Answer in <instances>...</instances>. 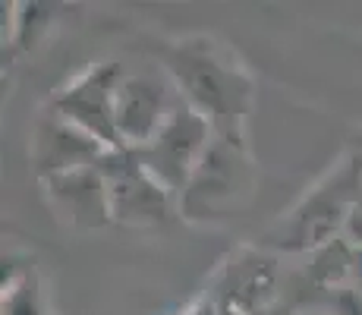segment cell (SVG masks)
I'll return each instance as SVG.
<instances>
[{
    "mask_svg": "<svg viewBox=\"0 0 362 315\" xmlns=\"http://www.w3.org/2000/svg\"><path fill=\"white\" fill-rule=\"evenodd\" d=\"M104 155H107V149L98 139L88 136L82 126L69 123L66 117H60L51 104L41 110L32 126L29 158L38 180L73 173V171H82V167H95Z\"/></svg>",
    "mask_w": 362,
    "mask_h": 315,
    "instance_id": "obj_8",
    "label": "cell"
},
{
    "mask_svg": "<svg viewBox=\"0 0 362 315\" xmlns=\"http://www.w3.org/2000/svg\"><path fill=\"white\" fill-rule=\"evenodd\" d=\"M41 193H45L47 208L54 218L64 221L73 230H101L110 221V202H107V186L104 177L95 167H82L73 173H60V177L38 180Z\"/></svg>",
    "mask_w": 362,
    "mask_h": 315,
    "instance_id": "obj_9",
    "label": "cell"
},
{
    "mask_svg": "<svg viewBox=\"0 0 362 315\" xmlns=\"http://www.w3.org/2000/svg\"><path fill=\"white\" fill-rule=\"evenodd\" d=\"M107 186L110 221L120 227H161L180 212L177 199L151 177L129 149H114L98 161Z\"/></svg>",
    "mask_w": 362,
    "mask_h": 315,
    "instance_id": "obj_5",
    "label": "cell"
},
{
    "mask_svg": "<svg viewBox=\"0 0 362 315\" xmlns=\"http://www.w3.org/2000/svg\"><path fill=\"white\" fill-rule=\"evenodd\" d=\"M161 63L183 104L205 117L218 136H246L255 82L224 41L211 35H189L173 41Z\"/></svg>",
    "mask_w": 362,
    "mask_h": 315,
    "instance_id": "obj_1",
    "label": "cell"
},
{
    "mask_svg": "<svg viewBox=\"0 0 362 315\" xmlns=\"http://www.w3.org/2000/svg\"><path fill=\"white\" fill-rule=\"evenodd\" d=\"M4 315H45V299H41V281L38 271L25 268L19 277L4 281V303H0Z\"/></svg>",
    "mask_w": 362,
    "mask_h": 315,
    "instance_id": "obj_11",
    "label": "cell"
},
{
    "mask_svg": "<svg viewBox=\"0 0 362 315\" xmlns=\"http://www.w3.org/2000/svg\"><path fill=\"white\" fill-rule=\"evenodd\" d=\"M236 284L230 281V290H227V299H230L233 309L240 312H252L255 306H262L264 299L274 293V262L262 256H252L249 262H236L233 265Z\"/></svg>",
    "mask_w": 362,
    "mask_h": 315,
    "instance_id": "obj_10",
    "label": "cell"
},
{
    "mask_svg": "<svg viewBox=\"0 0 362 315\" xmlns=\"http://www.w3.org/2000/svg\"><path fill=\"white\" fill-rule=\"evenodd\" d=\"M211 139H214L211 123L202 114H196L192 108L180 104V110L161 126V132H158L148 145L136 149V158L142 161L145 171H148L180 205V195L186 193L192 173L199 171Z\"/></svg>",
    "mask_w": 362,
    "mask_h": 315,
    "instance_id": "obj_6",
    "label": "cell"
},
{
    "mask_svg": "<svg viewBox=\"0 0 362 315\" xmlns=\"http://www.w3.org/2000/svg\"><path fill=\"white\" fill-rule=\"evenodd\" d=\"M344 240L350 243L353 249H362V199L353 205L350 218H346V227H344Z\"/></svg>",
    "mask_w": 362,
    "mask_h": 315,
    "instance_id": "obj_12",
    "label": "cell"
},
{
    "mask_svg": "<svg viewBox=\"0 0 362 315\" xmlns=\"http://www.w3.org/2000/svg\"><path fill=\"white\" fill-rule=\"evenodd\" d=\"M255 193V167L246 136L214 132L199 171L180 195V214L189 221H221L243 212Z\"/></svg>",
    "mask_w": 362,
    "mask_h": 315,
    "instance_id": "obj_2",
    "label": "cell"
},
{
    "mask_svg": "<svg viewBox=\"0 0 362 315\" xmlns=\"http://www.w3.org/2000/svg\"><path fill=\"white\" fill-rule=\"evenodd\" d=\"M123 63L107 60L88 67L82 76H76L69 86H64L51 98V108L69 123L82 126L88 136H95L107 151L123 149L120 136H117V120H114V98H117V82H120Z\"/></svg>",
    "mask_w": 362,
    "mask_h": 315,
    "instance_id": "obj_7",
    "label": "cell"
},
{
    "mask_svg": "<svg viewBox=\"0 0 362 315\" xmlns=\"http://www.w3.org/2000/svg\"><path fill=\"white\" fill-rule=\"evenodd\" d=\"M362 199V161L356 164H344L334 177H328L312 195L274 224L264 234L268 246L284 252H309L322 249L328 243L340 240L350 218L353 205Z\"/></svg>",
    "mask_w": 362,
    "mask_h": 315,
    "instance_id": "obj_3",
    "label": "cell"
},
{
    "mask_svg": "<svg viewBox=\"0 0 362 315\" xmlns=\"http://www.w3.org/2000/svg\"><path fill=\"white\" fill-rule=\"evenodd\" d=\"M183 98L173 86L164 63H123L114 98V120L120 145L129 151L148 145L161 132V126L180 110Z\"/></svg>",
    "mask_w": 362,
    "mask_h": 315,
    "instance_id": "obj_4",
    "label": "cell"
}]
</instances>
